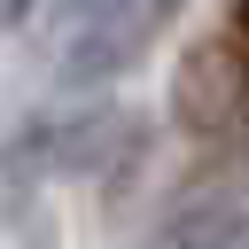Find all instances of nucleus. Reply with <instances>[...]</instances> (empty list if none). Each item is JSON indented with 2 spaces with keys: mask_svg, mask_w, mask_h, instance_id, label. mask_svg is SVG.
Here are the masks:
<instances>
[{
  "mask_svg": "<svg viewBox=\"0 0 249 249\" xmlns=\"http://www.w3.org/2000/svg\"><path fill=\"white\" fill-rule=\"evenodd\" d=\"M163 8H171V16H179V0H163Z\"/></svg>",
  "mask_w": 249,
  "mask_h": 249,
  "instance_id": "20e7f679",
  "label": "nucleus"
},
{
  "mask_svg": "<svg viewBox=\"0 0 249 249\" xmlns=\"http://www.w3.org/2000/svg\"><path fill=\"white\" fill-rule=\"evenodd\" d=\"M249 117V23L226 16L210 31L187 39V54L171 62V124L187 140H226Z\"/></svg>",
  "mask_w": 249,
  "mask_h": 249,
  "instance_id": "f257e3e1",
  "label": "nucleus"
},
{
  "mask_svg": "<svg viewBox=\"0 0 249 249\" xmlns=\"http://www.w3.org/2000/svg\"><path fill=\"white\" fill-rule=\"evenodd\" d=\"M233 16H241V23H249V0H241V8H233Z\"/></svg>",
  "mask_w": 249,
  "mask_h": 249,
  "instance_id": "7ed1b4c3",
  "label": "nucleus"
},
{
  "mask_svg": "<svg viewBox=\"0 0 249 249\" xmlns=\"http://www.w3.org/2000/svg\"><path fill=\"white\" fill-rule=\"evenodd\" d=\"M148 249H249V140L218 148L187 179V195L163 210Z\"/></svg>",
  "mask_w": 249,
  "mask_h": 249,
  "instance_id": "f03ea898",
  "label": "nucleus"
}]
</instances>
